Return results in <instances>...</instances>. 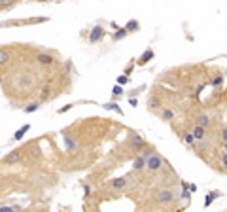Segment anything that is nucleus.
Here are the masks:
<instances>
[{
    "instance_id": "nucleus-8",
    "label": "nucleus",
    "mask_w": 227,
    "mask_h": 212,
    "mask_svg": "<svg viewBox=\"0 0 227 212\" xmlns=\"http://www.w3.org/2000/svg\"><path fill=\"white\" fill-rule=\"evenodd\" d=\"M191 133H193L195 140H204V137H206V129H204V127H201V125H195Z\"/></svg>"
},
{
    "instance_id": "nucleus-17",
    "label": "nucleus",
    "mask_w": 227,
    "mask_h": 212,
    "mask_svg": "<svg viewBox=\"0 0 227 212\" xmlns=\"http://www.w3.org/2000/svg\"><path fill=\"white\" fill-rule=\"evenodd\" d=\"M218 195H219L218 191H212V193H208V195H206V199H204V207H210V204H212V201H214Z\"/></svg>"
},
{
    "instance_id": "nucleus-4",
    "label": "nucleus",
    "mask_w": 227,
    "mask_h": 212,
    "mask_svg": "<svg viewBox=\"0 0 227 212\" xmlns=\"http://www.w3.org/2000/svg\"><path fill=\"white\" fill-rule=\"evenodd\" d=\"M21 155H23V150H11V152L2 159V163H8V165L19 163V161H21Z\"/></svg>"
},
{
    "instance_id": "nucleus-5",
    "label": "nucleus",
    "mask_w": 227,
    "mask_h": 212,
    "mask_svg": "<svg viewBox=\"0 0 227 212\" xmlns=\"http://www.w3.org/2000/svg\"><path fill=\"white\" fill-rule=\"evenodd\" d=\"M102 36H104V29L102 27H93V31H91V34H89V42L91 44H97Z\"/></svg>"
},
{
    "instance_id": "nucleus-11",
    "label": "nucleus",
    "mask_w": 227,
    "mask_h": 212,
    "mask_svg": "<svg viewBox=\"0 0 227 212\" xmlns=\"http://www.w3.org/2000/svg\"><path fill=\"white\" fill-rule=\"evenodd\" d=\"M28 129H30V125H23V127H21V129L15 133V135H13V138H15V140H21V138H23L27 133H28Z\"/></svg>"
},
{
    "instance_id": "nucleus-21",
    "label": "nucleus",
    "mask_w": 227,
    "mask_h": 212,
    "mask_svg": "<svg viewBox=\"0 0 227 212\" xmlns=\"http://www.w3.org/2000/svg\"><path fill=\"white\" fill-rule=\"evenodd\" d=\"M127 34H129V32H127L125 29H119L117 32H114V40H123Z\"/></svg>"
},
{
    "instance_id": "nucleus-30",
    "label": "nucleus",
    "mask_w": 227,
    "mask_h": 212,
    "mask_svg": "<svg viewBox=\"0 0 227 212\" xmlns=\"http://www.w3.org/2000/svg\"><path fill=\"white\" fill-rule=\"evenodd\" d=\"M0 212H13V208H10V207H0Z\"/></svg>"
},
{
    "instance_id": "nucleus-22",
    "label": "nucleus",
    "mask_w": 227,
    "mask_h": 212,
    "mask_svg": "<svg viewBox=\"0 0 227 212\" xmlns=\"http://www.w3.org/2000/svg\"><path fill=\"white\" fill-rule=\"evenodd\" d=\"M222 83H223V78L222 76H214V78H212V85H214V87H222Z\"/></svg>"
},
{
    "instance_id": "nucleus-12",
    "label": "nucleus",
    "mask_w": 227,
    "mask_h": 212,
    "mask_svg": "<svg viewBox=\"0 0 227 212\" xmlns=\"http://www.w3.org/2000/svg\"><path fill=\"white\" fill-rule=\"evenodd\" d=\"M144 167H146V159H144V157H140V155H138V157L134 159V171H142V169H144Z\"/></svg>"
},
{
    "instance_id": "nucleus-3",
    "label": "nucleus",
    "mask_w": 227,
    "mask_h": 212,
    "mask_svg": "<svg viewBox=\"0 0 227 212\" xmlns=\"http://www.w3.org/2000/svg\"><path fill=\"white\" fill-rule=\"evenodd\" d=\"M129 146H131V150H142V148L146 146V142H144V137H140V135H133L129 137Z\"/></svg>"
},
{
    "instance_id": "nucleus-16",
    "label": "nucleus",
    "mask_w": 227,
    "mask_h": 212,
    "mask_svg": "<svg viewBox=\"0 0 227 212\" xmlns=\"http://www.w3.org/2000/svg\"><path fill=\"white\" fill-rule=\"evenodd\" d=\"M38 108H40V101L38 102H30L28 106H25V112H27V114H32V112H36Z\"/></svg>"
},
{
    "instance_id": "nucleus-6",
    "label": "nucleus",
    "mask_w": 227,
    "mask_h": 212,
    "mask_svg": "<svg viewBox=\"0 0 227 212\" xmlns=\"http://www.w3.org/2000/svg\"><path fill=\"white\" fill-rule=\"evenodd\" d=\"M36 61L40 63V65L49 66V65H53V63H55V57H53V55H49V53H38L36 55Z\"/></svg>"
},
{
    "instance_id": "nucleus-13",
    "label": "nucleus",
    "mask_w": 227,
    "mask_h": 212,
    "mask_svg": "<svg viewBox=\"0 0 227 212\" xmlns=\"http://www.w3.org/2000/svg\"><path fill=\"white\" fill-rule=\"evenodd\" d=\"M8 61H10V53L6 49H0V66L8 65Z\"/></svg>"
},
{
    "instance_id": "nucleus-26",
    "label": "nucleus",
    "mask_w": 227,
    "mask_h": 212,
    "mask_svg": "<svg viewBox=\"0 0 227 212\" xmlns=\"http://www.w3.org/2000/svg\"><path fill=\"white\" fill-rule=\"evenodd\" d=\"M121 93H123V87H121V85H116V87L112 89V95H116V97H119Z\"/></svg>"
},
{
    "instance_id": "nucleus-18",
    "label": "nucleus",
    "mask_w": 227,
    "mask_h": 212,
    "mask_svg": "<svg viewBox=\"0 0 227 212\" xmlns=\"http://www.w3.org/2000/svg\"><path fill=\"white\" fill-rule=\"evenodd\" d=\"M125 31L127 32H134V31H138V21H129L125 27Z\"/></svg>"
},
{
    "instance_id": "nucleus-31",
    "label": "nucleus",
    "mask_w": 227,
    "mask_h": 212,
    "mask_svg": "<svg viewBox=\"0 0 227 212\" xmlns=\"http://www.w3.org/2000/svg\"><path fill=\"white\" fill-rule=\"evenodd\" d=\"M189 197H191V195H189V191H187V189H184V193H182V199H189Z\"/></svg>"
},
{
    "instance_id": "nucleus-7",
    "label": "nucleus",
    "mask_w": 227,
    "mask_h": 212,
    "mask_svg": "<svg viewBox=\"0 0 227 212\" xmlns=\"http://www.w3.org/2000/svg\"><path fill=\"white\" fill-rule=\"evenodd\" d=\"M153 57H155L153 49H146V51H144V53H142L140 57H138V61H136V63H138V65H146V63H150Z\"/></svg>"
},
{
    "instance_id": "nucleus-20",
    "label": "nucleus",
    "mask_w": 227,
    "mask_h": 212,
    "mask_svg": "<svg viewBox=\"0 0 227 212\" xmlns=\"http://www.w3.org/2000/svg\"><path fill=\"white\" fill-rule=\"evenodd\" d=\"M184 142L186 144H195V137H193V133H184Z\"/></svg>"
},
{
    "instance_id": "nucleus-1",
    "label": "nucleus",
    "mask_w": 227,
    "mask_h": 212,
    "mask_svg": "<svg viewBox=\"0 0 227 212\" xmlns=\"http://www.w3.org/2000/svg\"><path fill=\"white\" fill-rule=\"evenodd\" d=\"M155 201L159 204H170L174 201V193L170 191V189H161V191L155 195Z\"/></svg>"
},
{
    "instance_id": "nucleus-10",
    "label": "nucleus",
    "mask_w": 227,
    "mask_h": 212,
    "mask_svg": "<svg viewBox=\"0 0 227 212\" xmlns=\"http://www.w3.org/2000/svg\"><path fill=\"white\" fill-rule=\"evenodd\" d=\"M197 125H201V127H210V116L208 114H199L197 116Z\"/></svg>"
},
{
    "instance_id": "nucleus-15",
    "label": "nucleus",
    "mask_w": 227,
    "mask_h": 212,
    "mask_svg": "<svg viewBox=\"0 0 227 212\" xmlns=\"http://www.w3.org/2000/svg\"><path fill=\"white\" fill-rule=\"evenodd\" d=\"M140 152H142V153H140V157H144V159L148 161V159H150L152 155H153V148H142Z\"/></svg>"
},
{
    "instance_id": "nucleus-32",
    "label": "nucleus",
    "mask_w": 227,
    "mask_h": 212,
    "mask_svg": "<svg viewBox=\"0 0 227 212\" xmlns=\"http://www.w3.org/2000/svg\"><path fill=\"white\" fill-rule=\"evenodd\" d=\"M70 108H72V106H70V104H68V106H62V108L59 110V114H62V112H66V110H70Z\"/></svg>"
},
{
    "instance_id": "nucleus-19",
    "label": "nucleus",
    "mask_w": 227,
    "mask_h": 212,
    "mask_svg": "<svg viewBox=\"0 0 227 212\" xmlns=\"http://www.w3.org/2000/svg\"><path fill=\"white\" fill-rule=\"evenodd\" d=\"M49 93H51V87L46 85L44 89H42V93H40V102H42V101H46V98H49Z\"/></svg>"
},
{
    "instance_id": "nucleus-24",
    "label": "nucleus",
    "mask_w": 227,
    "mask_h": 212,
    "mask_svg": "<svg viewBox=\"0 0 227 212\" xmlns=\"http://www.w3.org/2000/svg\"><path fill=\"white\" fill-rule=\"evenodd\" d=\"M125 83H129V76H127V74L117 78V85H125Z\"/></svg>"
},
{
    "instance_id": "nucleus-2",
    "label": "nucleus",
    "mask_w": 227,
    "mask_h": 212,
    "mask_svg": "<svg viewBox=\"0 0 227 212\" xmlns=\"http://www.w3.org/2000/svg\"><path fill=\"white\" fill-rule=\"evenodd\" d=\"M163 163H165V161H163V157L161 155H157V153H153L150 159L146 161V167L150 169V171H159V169L163 167Z\"/></svg>"
},
{
    "instance_id": "nucleus-28",
    "label": "nucleus",
    "mask_w": 227,
    "mask_h": 212,
    "mask_svg": "<svg viewBox=\"0 0 227 212\" xmlns=\"http://www.w3.org/2000/svg\"><path fill=\"white\" fill-rule=\"evenodd\" d=\"M219 137H222V140H223V142L227 140V127H223V129L219 131Z\"/></svg>"
},
{
    "instance_id": "nucleus-33",
    "label": "nucleus",
    "mask_w": 227,
    "mask_h": 212,
    "mask_svg": "<svg viewBox=\"0 0 227 212\" xmlns=\"http://www.w3.org/2000/svg\"><path fill=\"white\" fill-rule=\"evenodd\" d=\"M203 89H204V85H203V83H201V85H197V89H195V93H201Z\"/></svg>"
},
{
    "instance_id": "nucleus-27",
    "label": "nucleus",
    "mask_w": 227,
    "mask_h": 212,
    "mask_svg": "<svg viewBox=\"0 0 227 212\" xmlns=\"http://www.w3.org/2000/svg\"><path fill=\"white\" fill-rule=\"evenodd\" d=\"M15 0H0V8H8V6H11Z\"/></svg>"
},
{
    "instance_id": "nucleus-14",
    "label": "nucleus",
    "mask_w": 227,
    "mask_h": 212,
    "mask_svg": "<svg viewBox=\"0 0 227 212\" xmlns=\"http://www.w3.org/2000/svg\"><path fill=\"white\" fill-rule=\"evenodd\" d=\"M161 117L165 119V121H170V119H174V112L168 110V108H165V110L161 112Z\"/></svg>"
},
{
    "instance_id": "nucleus-34",
    "label": "nucleus",
    "mask_w": 227,
    "mask_h": 212,
    "mask_svg": "<svg viewBox=\"0 0 227 212\" xmlns=\"http://www.w3.org/2000/svg\"><path fill=\"white\" fill-rule=\"evenodd\" d=\"M225 150H227V140H225Z\"/></svg>"
},
{
    "instance_id": "nucleus-9",
    "label": "nucleus",
    "mask_w": 227,
    "mask_h": 212,
    "mask_svg": "<svg viewBox=\"0 0 227 212\" xmlns=\"http://www.w3.org/2000/svg\"><path fill=\"white\" fill-rule=\"evenodd\" d=\"M127 186V178H114L110 180V188L112 189H123Z\"/></svg>"
},
{
    "instance_id": "nucleus-29",
    "label": "nucleus",
    "mask_w": 227,
    "mask_h": 212,
    "mask_svg": "<svg viewBox=\"0 0 227 212\" xmlns=\"http://www.w3.org/2000/svg\"><path fill=\"white\" fill-rule=\"evenodd\" d=\"M222 165L227 169V152H225V153H222Z\"/></svg>"
},
{
    "instance_id": "nucleus-23",
    "label": "nucleus",
    "mask_w": 227,
    "mask_h": 212,
    "mask_svg": "<svg viewBox=\"0 0 227 212\" xmlns=\"http://www.w3.org/2000/svg\"><path fill=\"white\" fill-rule=\"evenodd\" d=\"M104 108H106V110H116V112H121V110H119V106H117L116 102H106V104H104Z\"/></svg>"
},
{
    "instance_id": "nucleus-25",
    "label": "nucleus",
    "mask_w": 227,
    "mask_h": 212,
    "mask_svg": "<svg viewBox=\"0 0 227 212\" xmlns=\"http://www.w3.org/2000/svg\"><path fill=\"white\" fill-rule=\"evenodd\" d=\"M65 144H66V148H70V150H74V148H76V144H74V140L70 138V137H65Z\"/></svg>"
}]
</instances>
